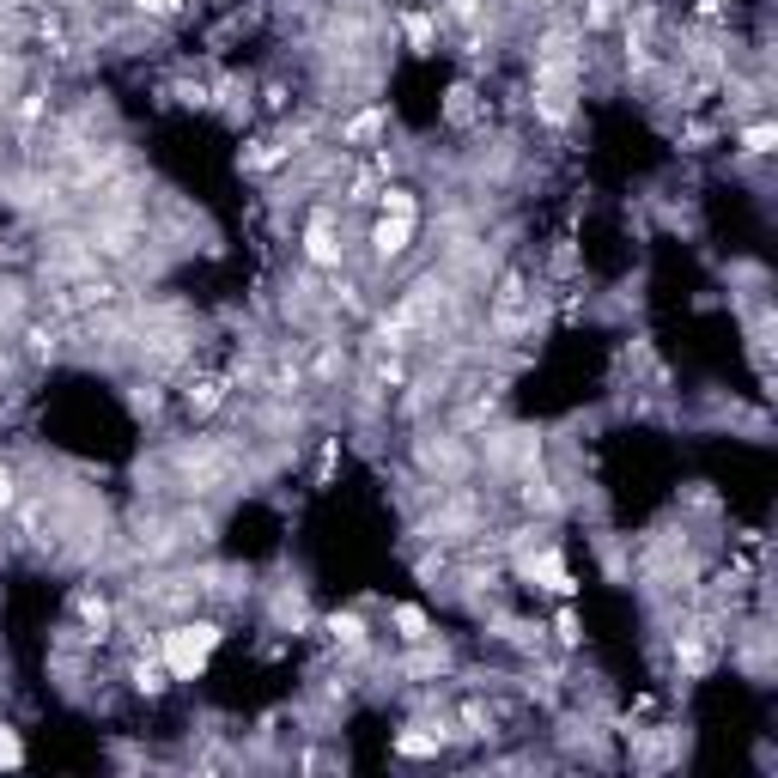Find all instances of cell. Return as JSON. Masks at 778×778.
Segmentation results:
<instances>
[{"label": "cell", "instance_id": "8", "mask_svg": "<svg viewBox=\"0 0 778 778\" xmlns=\"http://www.w3.org/2000/svg\"><path fill=\"white\" fill-rule=\"evenodd\" d=\"M444 742H450L444 724H408V730L396 736V754H408V760H432V754H444Z\"/></svg>", "mask_w": 778, "mask_h": 778}, {"label": "cell", "instance_id": "6", "mask_svg": "<svg viewBox=\"0 0 778 778\" xmlns=\"http://www.w3.org/2000/svg\"><path fill=\"white\" fill-rule=\"evenodd\" d=\"M225 396H231V377H225V371H201V377H189V389H183L189 414H213Z\"/></svg>", "mask_w": 778, "mask_h": 778}, {"label": "cell", "instance_id": "1", "mask_svg": "<svg viewBox=\"0 0 778 778\" xmlns=\"http://www.w3.org/2000/svg\"><path fill=\"white\" fill-rule=\"evenodd\" d=\"M219 645H225L219 620H177V627L159 633V663L171 669V681H201Z\"/></svg>", "mask_w": 778, "mask_h": 778}, {"label": "cell", "instance_id": "2", "mask_svg": "<svg viewBox=\"0 0 778 778\" xmlns=\"http://www.w3.org/2000/svg\"><path fill=\"white\" fill-rule=\"evenodd\" d=\"M304 262L317 268V274H335L341 262H347V244H341V231H335V213L329 207H317L304 219Z\"/></svg>", "mask_w": 778, "mask_h": 778}, {"label": "cell", "instance_id": "18", "mask_svg": "<svg viewBox=\"0 0 778 778\" xmlns=\"http://www.w3.org/2000/svg\"><path fill=\"white\" fill-rule=\"evenodd\" d=\"M341 469V438H323V456H317V487H329Z\"/></svg>", "mask_w": 778, "mask_h": 778}, {"label": "cell", "instance_id": "21", "mask_svg": "<svg viewBox=\"0 0 778 778\" xmlns=\"http://www.w3.org/2000/svg\"><path fill=\"white\" fill-rule=\"evenodd\" d=\"M0 766H25V742H19V730H7V724H0Z\"/></svg>", "mask_w": 778, "mask_h": 778}, {"label": "cell", "instance_id": "5", "mask_svg": "<svg viewBox=\"0 0 778 778\" xmlns=\"http://www.w3.org/2000/svg\"><path fill=\"white\" fill-rule=\"evenodd\" d=\"M73 620H80L92 639H104L110 633V596L98 584H80V590H73Z\"/></svg>", "mask_w": 778, "mask_h": 778}, {"label": "cell", "instance_id": "3", "mask_svg": "<svg viewBox=\"0 0 778 778\" xmlns=\"http://www.w3.org/2000/svg\"><path fill=\"white\" fill-rule=\"evenodd\" d=\"M523 578H535L541 590H554V596H566V602L578 596V578L566 572V560H560L554 548H541V554H523Z\"/></svg>", "mask_w": 778, "mask_h": 778}, {"label": "cell", "instance_id": "17", "mask_svg": "<svg viewBox=\"0 0 778 778\" xmlns=\"http://www.w3.org/2000/svg\"><path fill=\"white\" fill-rule=\"evenodd\" d=\"M487 13V0H444V7H438V19H462V25H475Z\"/></svg>", "mask_w": 778, "mask_h": 778}, {"label": "cell", "instance_id": "24", "mask_svg": "<svg viewBox=\"0 0 778 778\" xmlns=\"http://www.w3.org/2000/svg\"><path fill=\"white\" fill-rule=\"evenodd\" d=\"M693 7H699V13H718V7H724V0H693Z\"/></svg>", "mask_w": 778, "mask_h": 778}, {"label": "cell", "instance_id": "4", "mask_svg": "<svg viewBox=\"0 0 778 778\" xmlns=\"http://www.w3.org/2000/svg\"><path fill=\"white\" fill-rule=\"evenodd\" d=\"M408 244H414V219L383 213V219L371 225V250H377V262H396V256H408Z\"/></svg>", "mask_w": 778, "mask_h": 778}, {"label": "cell", "instance_id": "13", "mask_svg": "<svg viewBox=\"0 0 778 778\" xmlns=\"http://www.w3.org/2000/svg\"><path fill=\"white\" fill-rule=\"evenodd\" d=\"M377 128H383V110H359L353 122H341V146H365Z\"/></svg>", "mask_w": 778, "mask_h": 778}, {"label": "cell", "instance_id": "23", "mask_svg": "<svg viewBox=\"0 0 778 778\" xmlns=\"http://www.w3.org/2000/svg\"><path fill=\"white\" fill-rule=\"evenodd\" d=\"M13 371H19V359H13V347H7V341H0V377H13Z\"/></svg>", "mask_w": 778, "mask_h": 778}, {"label": "cell", "instance_id": "10", "mask_svg": "<svg viewBox=\"0 0 778 778\" xmlns=\"http://www.w3.org/2000/svg\"><path fill=\"white\" fill-rule=\"evenodd\" d=\"M438 13H402V37H408V49L414 55H432V43H438Z\"/></svg>", "mask_w": 778, "mask_h": 778}, {"label": "cell", "instance_id": "15", "mask_svg": "<svg viewBox=\"0 0 778 778\" xmlns=\"http://www.w3.org/2000/svg\"><path fill=\"white\" fill-rule=\"evenodd\" d=\"M159 402H165V396H159V383H134V389H128V408H134V414H146V420L159 414Z\"/></svg>", "mask_w": 778, "mask_h": 778}, {"label": "cell", "instance_id": "16", "mask_svg": "<svg viewBox=\"0 0 778 778\" xmlns=\"http://www.w3.org/2000/svg\"><path fill=\"white\" fill-rule=\"evenodd\" d=\"M772 140H778V128H772V122L742 128V152H754V159H760V152H772Z\"/></svg>", "mask_w": 778, "mask_h": 778}, {"label": "cell", "instance_id": "14", "mask_svg": "<svg viewBox=\"0 0 778 778\" xmlns=\"http://www.w3.org/2000/svg\"><path fill=\"white\" fill-rule=\"evenodd\" d=\"M396 627H402V645H420V639H432V620L408 602V608H396Z\"/></svg>", "mask_w": 778, "mask_h": 778}, {"label": "cell", "instance_id": "20", "mask_svg": "<svg viewBox=\"0 0 778 778\" xmlns=\"http://www.w3.org/2000/svg\"><path fill=\"white\" fill-rule=\"evenodd\" d=\"M554 633H560V645H566V651H572V645H584V627H578V608H560Z\"/></svg>", "mask_w": 778, "mask_h": 778}, {"label": "cell", "instance_id": "22", "mask_svg": "<svg viewBox=\"0 0 778 778\" xmlns=\"http://www.w3.org/2000/svg\"><path fill=\"white\" fill-rule=\"evenodd\" d=\"M13 505H19V475L0 469V511H13Z\"/></svg>", "mask_w": 778, "mask_h": 778}, {"label": "cell", "instance_id": "19", "mask_svg": "<svg viewBox=\"0 0 778 778\" xmlns=\"http://www.w3.org/2000/svg\"><path fill=\"white\" fill-rule=\"evenodd\" d=\"M183 7H195V0H134V13H146V19H177Z\"/></svg>", "mask_w": 778, "mask_h": 778}, {"label": "cell", "instance_id": "11", "mask_svg": "<svg viewBox=\"0 0 778 778\" xmlns=\"http://www.w3.org/2000/svg\"><path fill=\"white\" fill-rule=\"evenodd\" d=\"M55 353H61V329H49V323H31V329H25V359L49 365Z\"/></svg>", "mask_w": 778, "mask_h": 778}, {"label": "cell", "instance_id": "9", "mask_svg": "<svg viewBox=\"0 0 778 778\" xmlns=\"http://www.w3.org/2000/svg\"><path fill=\"white\" fill-rule=\"evenodd\" d=\"M128 687H134L140 699H159V693L171 687V669L159 663V651H146V657H134V663H128Z\"/></svg>", "mask_w": 778, "mask_h": 778}, {"label": "cell", "instance_id": "12", "mask_svg": "<svg viewBox=\"0 0 778 778\" xmlns=\"http://www.w3.org/2000/svg\"><path fill=\"white\" fill-rule=\"evenodd\" d=\"M377 207H383V213H396V219H420V195L402 189V183H383V189H377Z\"/></svg>", "mask_w": 778, "mask_h": 778}, {"label": "cell", "instance_id": "7", "mask_svg": "<svg viewBox=\"0 0 778 778\" xmlns=\"http://www.w3.org/2000/svg\"><path fill=\"white\" fill-rule=\"evenodd\" d=\"M323 633H329V645H341V651H365V645H371V627H365V614H353V608H341V614H323Z\"/></svg>", "mask_w": 778, "mask_h": 778}]
</instances>
